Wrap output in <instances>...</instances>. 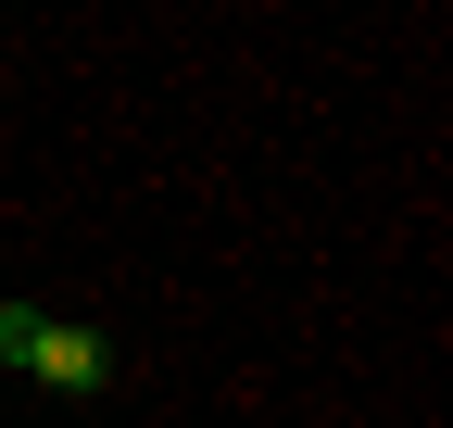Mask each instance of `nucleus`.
Wrapping results in <instances>:
<instances>
[{
  "mask_svg": "<svg viewBox=\"0 0 453 428\" xmlns=\"http://www.w3.org/2000/svg\"><path fill=\"white\" fill-rule=\"evenodd\" d=\"M0 365H13V378H50V391H101V378H113V340L76 328V315H26V302H0Z\"/></svg>",
  "mask_w": 453,
  "mask_h": 428,
  "instance_id": "obj_1",
  "label": "nucleus"
}]
</instances>
